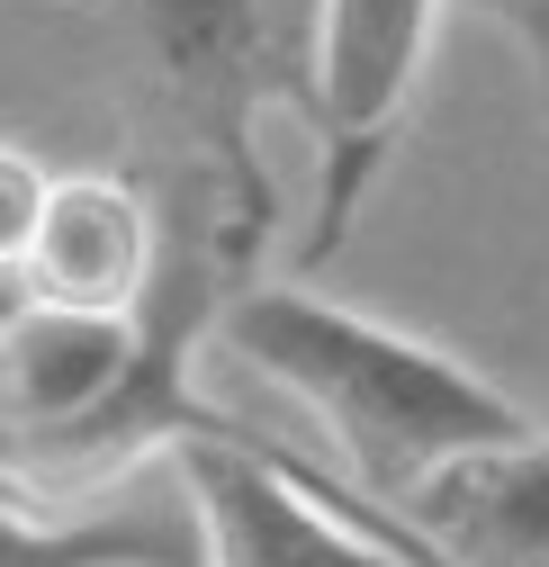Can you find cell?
<instances>
[{
	"mask_svg": "<svg viewBox=\"0 0 549 567\" xmlns=\"http://www.w3.org/2000/svg\"><path fill=\"white\" fill-rule=\"evenodd\" d=\"M217 351L244 361L252 379H270L280 396H298L324 423L333 468L352 486H370L379 505H396V514L442 468H459L477 451H514V442L540 433L459 351L405 333L387 316H361L342 298H315V289L244 279L226 298V316H217Z\"/></svg>",
	"mask_w": 549,
	"mask_h": 567,
	"instance_id": "6da1fadb",
	"label": "cell"
},
{
	"mask_svg": "<svg viewBox=\"0 0 549 567\" xmlns=\"http://www.w3.org/2000/svg\"><path fill=\"white\" fill-rule=\"evenodd\" d=\"M315 0H126V63L145 91V126L172 145V172L217 181L244 226L270 235L280 198L252 154L270 100L307 117Z\"/></svg>",
	"mask_w": 549,
	"mask_h": 567,
	"instance_id": "7a4b0ae2",
	"label": "cell"
},
{
	"mask_svg": "<svg viewBox=\"0 0 549 567\" xmlns=\"http://www.w3.org/2000/svg\"><path fill=\"white\" fill-rule=\"evenodd\" d=\"M172 477L208 523V567H450L396 505L280 442H180Z\"/></svg>",
	"mask_w": 549,
	"mask_h": 567,
	"instance_id": "3957f363",
	"label": "cell"
},
{
	"mask_svg": "<svg viewBox=\"0 0 549 567\" xmlns=\"http://www.w3.org/2000/svg\"><path fill=\"white\" fill-rule=\"evenodd\" d=\"M450 0H315L307 45V126H315V217H307V270H324L352 235L361 198L396 145L405 109L424 91V63Z\"/></svg>",
	"mask_w": 549,
	"mask_h": 567,
	"instance_id": "277c9868",
	"label": "cell"
},
{
	"mask_svg": "<svg viewBox=\"0 0 549 567\" xmlns=\"http://www.w3.org/2000/svg\"><path fill=\"white\" fill-rule=\"evenodd\" d=\"M172 252V207L135 172H54L37 226L0 252L10 298L37 307H91V316H135L163 279Z\"/></svg>",
	"mask_w": 549,
	"mask_h": 567,
	"instance_id": "5b68a950",
	"label": "cell"
},
{
	"mask_svg": "<svg viewBox=\"0 0 549 567\" xmlns=\"http://www.w3.org/2000/svg\"><path fill=\"white\" fill-rule=\"evenodd\" d=\"M135 333H145V307L91 316V307L10 298V324H0V423H10V442H45L63 423H82L126 379Z\"/></svg>",
	"mask_w": 549,
	"mask_h": 567,
	"instance_id": "8992f818",
	"label": "cell"
},
{
	"mask_svg": "<svg viewBox=\"0 0 549 567\" xmlns=\"http://www.w3.org/2000/svg\"><path fill=\"white\" fill-rule=\"evenodd\" d=\"M405 523L450 567H549V433L442 468Z\"/></svg>",
	"mask_w": 549,
	"mask_h": 567,
	"instance_id": "52a82bcc",
	"label": "cell"
},
{
	"mask_svg": "<svg viewBox=\"0 0 549 567\" xmlns=\"http://www.w3.org/2000/svg\"><path fill=\"white\" fill-rule=\"evenodd\" d=\"M10 567H208V523L189 486L172 514H117L100 495H28L10 486Z\"/></svg>",
	"mask_w": 549,
	"mask_h": 567,
	"instance_id": "ba28073f",
	"label": "cell"
},
{
	"mask_svg": "<svg viewBox=\"0 0 549 567\" xmlns=\"http://www.w3.org/2000/svg\"><path fill=\"white\" fill-rule=\"evenodd\" d=\"M450 10L505 28V37L531 54V82H540V109H549V0H450Z\"/></svg>",
	"mask_w": 549,
	"mask_h": 567,
	"instance_id": "9c48e42d",
	"label": "cell"
},
{
	"mask_svg": "<svg viewBox=\"0 0 549 567\" xmlns=\"http://www.w3.org/2000/svg\"><path fill=\"white\" fill-rule=\"evenodd\" d=\"M45 163L28 154V145H0V252H10L28 226H37V207H45Z\"/></svg>",
	"mask_w": 549,
	"mask_h": 567,
	"instance_id": "30bf717a",
	"label": "cell"
}]
</instances>
